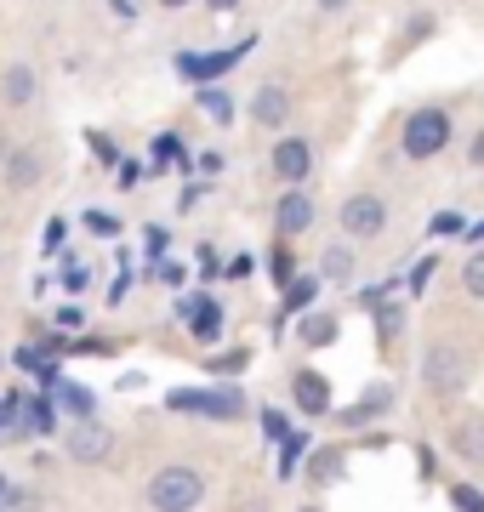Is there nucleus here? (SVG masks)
<instances>
[{"label": "nucleus", "instance_id": "1", "mask_svg": "<svg viewBox=\"0 0 484 512\" xmlns=\"http://www.w3.org/2000/svg\"><path fill=\"white\" fill-rule=\"evenodd\" d=\"M143 501L160 512H188L205 501V473L200 467H188V461H171V467H160V473L149 478V490H143Z\"/></svg>", "mask_w": 484, "mask_h": 512}, {"label": "nucleus", "instance_id": "2", "mask_svg": "<svg viewBox=\"0 0 484 512\" xmlns=\"http://www.w3.org/2000/svg\"><path fill=\"white\" fill-rule=\"evenodd\" d=\"M422 382H428L433 399H456L473 382V359L462 353V342H428V353H422Z\"/></svg>", "mask_w": 484, "mask_h": 512}, {"label": "nucleus", "instance_id": "3", "mask_svg": "<svg viewBox=\"0 0 484 512\" xmlns=\"http://www.w3.org/2000/svg\"><path fill=\"white\" fill-rule=\"evenodd\" d=\"M399 148L410 160H433L450 148V114L445 109H410L405 114V131H399Z\"/></svg>", "mask_w": 484, "mask_h": 512}, {"label": "nucleus", "instance_id": "4", "mask_svg": "<svg viewBox=\"0 0 484 512\" xmlns=\"http://www.w3.org/2000/svg\"><path fill=\"white\" fill-rule=\"evenodd\" d=\"M63 450H69V461H80V467H97V461L114 456V433L97 416H75V427H69Z\"/></svg>", "mask_w": 484, "mask_h": 512}, {"label": "nucleus", "instance_id": "5", "mask_svg": "<svg viewBox=\"0 0 484 512\" xmlns=\"http://www.w3.org/2000/svg\"><path fill=\"white\" fill-rule=\"evenodd\" d=\"M251 52V40L245 46H223V52H177V74H183L188 86H205V80H223L234 74V63Z\"/></svg>", "mask_w": 484, "mask_h": 512}, {"label": "nucleus", "instance_id": "6", "mask_svg": "<svg viewBox=\"0 0 484 512\" xmlns=\"http://www.w3.org/2000/svg\"><path fill=\"white\" fill-rule=\"evenodd\" d=\"M166 404L171 410H200V416H217V421H234L245 410L240 387H217V393H205V387H177Z\"/></svg>", "mask_w": 484, "mask_h": 512}, {"label": "nucleus", "instance_id": "7", "mask_svg": "<svg viewBox=\"0 0 484 512\" xmlns=\"http://www.w3.org/2000/svg\"><path fill=\"white\" fill-rule=\"evenodd\" d=\"M388 228V200L382 194H348L342 200V234L348 239H376Z\"/></svg>", "mask_w": 484, "mask_h": 512}, {"label": "nucleus", "instance_id": "8", "mask_svg": "<svg viewBox=\"0 0 484 512\" xmlns=\"http://www.w3.org/2000/svg\"><path fill=\"white\" fill-rule=\"evenodd\" d=\"M274 228H280V239H297L314 228V194L302 183H285V194L274 200Z\"/></svg>", "mask_w": 484, "mask_h": 512}, {"label": "nucleus", "instance_id": "9", "mask_svg": "<svg viewBox=\"0 0 484 512\" xmlns=\"http://www.w3.org/2000/svg\"><path fill=\"white\" fill-rule=\"evenodd\" d=\"M308 171H314V143L308 137H280L274 143V177L280 183H308Z\"/></svg>", "mask_w": 484, "mask_h": 512}, {"label": "nucleus", "instance_id": "10", "mask_svg": "<svg viewBox=\"0 0 484 512\" xmlns=\"http://www.w3.org/2000/svg\"><path fill=\"white\" fill-rule=\"evenodd\" d=\"M0 171H6V188H12V194H23V188H35V183H40V171H46V154H40V148H6Z\"/></svg>", "mask_w": 484, "mask_h": 512}, {"label": "nucleus", "instance_id": "11", "mask_svg": "<svg viewBox=\"0 0 484 512\" xmlns=\"http://www.w3.org/2000/svg\"><path fill=\"white\" fill-rule=\"evenodd\" d=\"M251 120L268 131H280L285 120H291V92H285L280 80H268V86H257V97H251Z\"/></svg>", "mask_w": 484, "mask_h": 512}, {"label": "nucleus", "instance_id": "12", "mask_svg": "<svg viewBox=\"0 0 484 512\" xmlns=\"http://www.w3.org/2000/svg\"><path fill=\"white\" fill-rule=\"evenodd\" d=\"M291 399H297L302 416H325V410H331V382H325L319 370H297V376H291Z\"/></svg>", "mask_w": 484, "mask_h": 512}, {"label": "nucleus", "instance_id": "13", "mask_svg": "<svg viewBox=\"0 0 484 512\" xmlns=\"http://www.w3.org/2000/svg\"><path fill=\"white\" fill-rule=\"evenodd\" d=\"M35 92H40L35 69H29V63H6V74H0V103H6V109H29Z\"/></svg>", "mask_w": 484, "mask_h": 512}, {"label": "nucleus", "instance_id": "14", "mask_svg": "<svg viewBox=\"0 0 484 512\" xmlns=\"http://www.w3.org/2000/svg\"><path fill=\"white\" fill-rule=\"evenodd\" d=\"M450 450L462 461H484V421L479 416H462V421H450Z\"/></svg>", "mask_w": 484, "mask_h": 512}, {"label": "nucleus", "instance_id": "15", "mask_svg": "<svg viewBox=\"0 0 484 512\" xmlns=\"http://www.w3.org/2000/svg\"><path fill=\"white\" fill-rule=\"evenodd\" d=\"M177 313H183V319H194V336H200V342H217V330H223V313L211 308L205 296H183V302H177Z\"/></svg>", "mask_w": 484, "mask_h": 512}, {"label": "nucleus", "instance_id": "16", "mask_svg": "<svg viewBox=\"0 0 484 512\" xmlns=\"http://www.w3.org/2000/svg\"><path fill=\"white\" fill-rule=\"evenodd\" d=\"M200 109L211 126H234V114H240V103H234V92H223L217 80H205L200 86Z\"/></svg>", "mask_w": 484, "mask_h": 512}, {"label": "nucleus", "instance_id": "17", "mask_svg": "<svg viewBox=\"0 0 484 512\" xmlns=\"http://www.w3.org/2000/svg\"><path fill=\"white\" fill-rule=\"evenodd\" d=\"M336 336H342V319H336V313H308V319H302V348H331Z\"/></svg>", "mask_w": 484, "mask_h": 512}, {"label": "nucleus", "instance_id": "18", "mask_svg": "<svg viewBox=\"0 0 484 512\" xmlns=\"http://www.w3.org/2000/svg\"><path fill=\"white\" fill-rule=\"evenodd\" d=\"M314 296H319V279H291V285H285V308L274 313V330H280L285 319H291V313H302V308H308Z\"/></svg>", "mask_w": 484, "mask_h": 512}, {"label": "nucleus", "instance_id": "19", "mask_svg": "<svg viewBox=\"0 0 484 512\" xmlns=\"http://www.w3.org/2000/svg\"><path fill=\"white\" fill-rule=\"evenodd\" d=\"M388 404H393V387H388V382L365 387V393H359V404H354V410H348V427H359V421H365V416H382Z\"/></svg>", "mask_w": 484, "mask_h": 512}, {"label": "nucleus", "instance_id": "20", "mask_svg": "<svg viewBox=\"0 0 484 512\" xmlns=\"http://www.w3.org/2000/svg\"><path fill=\"white\" fill-rule=\"evenodd\" d=\"M52 399L63 404V410H75V416H97V399H92V393H86V387H75V382H69V376H63V382L52 387Z\"/></svg>", "mask_w": 484, "mask_h": 512}, {"label": "nucleus", "instance_id": "21", "mask_svg": "<svg viewBox=\"0 0 484 512\" xmlns=\"http://www.w3.org/2000/svg\"><path fill=\"white\" fill-rule=\"evenodd\" d=\"M57 427V399H29L23 404V433H52Z\"/></svg>", "mask_w": 484, "mask_h": 512}, {"label": "nucleus", "instance_id": "22", "mask_svg": "<svg viewBox=\"0 0 484 512\" xmlns=\"http://www.w3.org/2000/svg\"><path fill=\"white\" fill-rule=\"evenodd\" d=\"M348 274H354V251H348V245H331V251H325V262H319V279L342 285Z\"/></svg>", "mask_w": 484, "mask_h": 512}, {"label": "nucleus", "instance_id": "23", "mask_svg": "<svg viewBox=\"0 0 484 512\" xmlns=\"http://www.w3.org/2000/svg\"><path fill=\"white\" fill-rule=\"evenodd\" d=\"M308 478H314V484H331V478H342V450H319V456L308 461Z\"/></svg>", "mask_w": 484, "mask_h": 512}, {"label": "nucleus", "instance_id": "24", "mask_svg": "<svg viewBox=\"0 0 484 512\" xmlns=\"http://www.w3.org/2000/svg\"><path fill=\"white\" fill-rule=\"evenodd\" d=\"M462 291L473 296V302H484V251H473L462 262Z\"/></svg>", "mask_w": 484, "mask_h": 512}, {"label": "nucleus", "instance_id": "25", "mask_svg": "<svg viewBox=\"0 0 484 512\" xmlns=\"http://www.w3.org/2000/svg\"><path fill=\"white\" fill-rule=\"evenodd\" d=\"M154 165H177V171H188V154H183V143L177 137H154Z\"/></svg>", "mask_w": 484, "mask_h": 512}, {"label": "nucleus", "instance_id": "26", "mask_svg": "<svg viewBox=\"0 0 484 512\" xmlns=\"http://www.w3.org/2000/svg\"><path fill=\"white\" fill-rule=\"evenodd\" d=\"M257 421H262V439H268V444H280L285 433H291V421H285V410H274V404H262V410H257Z\"/></svg>", "mask_w": 484, "mask_h": 512}, {"label": "nucleus", "instance_id": "27", "mask_svg": "<svg viewBox=\"0 0 484 512\" xmlns=\"http://www.w3.org/2000/svg\"><path fill=\"white\" fill-rule=\"evenodd\" d=\"M302 450H308V444H302V433H297V427H291V433H285V439H280V478H291V467H297V461H302Z\"/></svg>", "mask_w": 484, "mask_h": 512}, {"label": "nucleus", "instance_id": "28", "mask_svg": "<svg viewBox=\"0 0 484 512\" xmlns=\"http://www.w3.org/2000/svg\"><path fill=\"white\" fill-rule=\"evenodd\" d=\"M268 274H274V285H291V279H297V262H291V251H285V245H274V256H268Z\"/></svg>", "mask_w": 484, "mask_h": 512}, {"label": "nucleus", "instance_id": "29", "mask_svg": "<svg viewBox=\"0 0 484 512\" xmlns=\"http://www.w3.org/2000/svg\"><path fill=\"white\" fill-rule=\"evenodd\" d=\"M86 143H92L97 165H120V148H114V137H109V131H92V137H86Z\"/></svg>", "mask_w": 484, "mask_h": 512}, {"label": "nucleus", "instance_id": "30", "mask_svg": "<svg viewBox=\"0 0 484 512\" xmlns=\"http://www.w3.org/2000/svg\"><path fill=\"white\" fill-rule=\"evenodd\" d=\"M399 325H405V313L382 302V308H376V330H382V342H393V336H399Z\"/></svg>", "mask_w": 484, "mask_h": 512}, {"label": "nucleus", "instance_id": "31", "mask_svg": "<svg viewBox=\"0 0 484 512\" xmlns=\"http://www.w3.org/2000/svg\"><path fill=\"white\" fill-rule=\"evenodd\" d=\"M428 35H433V18L428 12H416V18L405 23V46H416V40H428Z\"/></svg>", "mask_w": 484, "mask_h": 512}, {"label": "nucleus", "instance_id": "32", "mask_svg": "<svg viewBox=\"0 0 484 512\" xmlns=\"http://www.w3.org/2000/svg\"><path fill=\"white\" fill-rule=\"evenodd\" d=\"M428 279H433V256H428V262H416V268H410L405 291H410V296H422V285H428Z\"/></svg>", "mask_w": 484, "mask_h": 512}, {"label": "nucleus", "instance_id": "33", "mask_svg": "<svg viewBox=\"0 0 484 512\" xmlns=\"http://www.w3.org/2000/svg\"><path fill=\"white\" fill-rule=\"evenodd\" d=\"M450 507H484V490H473V484H456V490H450Z\"/></svg>", "mask_w": 484, "mask_h": 512}, {"label": "nucleus", "instance_id": "34", "mask_svg": "<svg viewBox=\"0 0 484 512\" xmlns=\"http://www.w3.org/2000/svg\"><path fill=\"white\" fill-rule=\"evenodd\" d=\"M388 291H393V285H371V291H359L354 302H359V308H365V313H376V308H382V302H388Z\"/></svg>", "mask_w": 484, "mask_h": 512}, {"label": "nucleus", "instance_id": "35", "mask_svg": "<svg viewBox=\"0 0 484 512\" xmlns=\"http://www.w3.org/2000/svg\"><path fill=\"white\" fill-rule=\"evenodd\" d=\"M211 370H217V376H240V370H245V353H240V348L223 353V359H211Z\"/></svg>", "mask_w": 484, "mask_h": 512}, {"label": "nucleus", "instance_id": "36", "mask_svg": "<svg viewBox=\"0 0 484 512\" xmlns=\"http://www.w3.org/2000/svg\"><path fill=\"white\" fill-rule=\"evenodd\" d=\"M86 228H92V234H103V239H114V234H120V222H114V217H103V211H86Z\"/></svg>", "mask_w": 484, "mask_h": 512}, {"label": "nucleus", "instance_id": "37", "mask_svg": "<svg viewBox=\"0 0 484 512\" xmlns=\"http://www.w3.org/2000/svg\"><path fill=\"white\" fill-rule=\"evenodd\" d=\"M200 200H205V183H188L183 194H177V211H194Z\"/></svg>", "mask_w": 484, "mask_h": 512}, {"label": "nucleus", "instance_id": "38", "mask_svg": "<svg viewBox=\"0 0 484 512\" xmlns=\"http://www.w3.org/2000/svg\"><path fill=\"white\" fill-rule=\"evenodd\" d=\"M18 501H23V490H18L6 473H0V507H18Z\"/></svg>", "mask_w": 484, "mask_h": 512}, {"label": "nucleus", "instance_id": "39", "mask_svg": "<svg viewBox=\"0 0 484 512\" xmlns=\"http://www.w3.org/2000/svg\"><path fill=\"white\" fill-rule=\"evenodd\" d=\"M456 228H462V217H456V211H445V217H433V234H456Z\"/></svg>", "mask_w": 484, "mask_h": 512}, {"label": "nucleus", "instance_id": "40", "mask_svg": "<svg viewBox=\"0 0 484 512\" xmlns=\"http://www.w3.org/2000/svg\"><path fill=\"white\" fill-rule=\"evenodd\" d=\"M40 239H46V251H57V245H63V222H46V234H40Z\"/></svg>", "mask_w": 484, "mask_h": 512}, {"label": "nucleus", "instance_id": "41", "mask_svg": "<svg viewBox=\"0 0 484 512\" xmlns=\"http://www.w3.org/2000/svg\"><path fill=\"white\" fill-rule=\"evenodd\" d=\"M200 171H205V177H211V171H223V154H217V148H205V154H200Z\"/></svg>", "mask_w": 484, "mask_h": 512}, {"label": "nucleus", "instance_id": "42", "mask_svg": "<svg viewBox=\"0 0 484 512\" xmlns=\"http://www.w3.org/2000/svg\"><path fill=\"white\" fill-rule=\"evenodd\" d=\"M467 160H473V165H484V131L473 137V154H467Z\"/></svg>", "mask_w": 484, "mask_h": 512}, {"label": "nucleus", "instance_id": "43", "mask_svg": "<svg viewBox=\"0 0 484 512\" xmlns=\"http://www.w3.org/2000/svg\"><path fill=\"white\" fill-rule=\"evenodd\" d=\"M114 12H120V18H137V6H131V0H109Z\"/></svg>", "mask_w": 484, "mask_h": 512}, {"label": "nucleus", "instance_id": "44", "mask_svg": "<svg viewBox=\"0 0 484 512\" xmlns=\"http://www.w3.org/2000/svg\"><path fill=\"white\" fill-rule=\"evenodd\" d=\"M342 6H348V0H319V12H325V18H331V12H342Z\"/></svg>", "mask_w": 484, "mask_h": 512}, {"label": "nucleus", "instance_id": "45", "mask_svg": "<svg viewBox=\"0 0 484 512\" xmlns=\"http://www.w3.org/2000/svg\"><path fill=\"white\" fill-rule=\"evenodd\" d=\"M205 6H211V12H234V6H240V0H205Z\"/></svg>", "mask_w": 484, "mask_h": 512}, {"label": "nucleus", "instance_id": "46", "mask_svg": "<svg viewBox=\"0 0 484 512\" xmlns=\"http://www.w3.org/2000/svg\"><path fill=\"white\" fill-rule=\"evenodd\" d=\"M154 6H166V12H183L188 0H154Z\"/></svg>", "mask_w": 484, "mask_h": 512}, {"label": "nucleus", "instance_id": "47", "mask_svg": "<svg viewBox=\"0 0 484 512\" xmlns=\"http://www.w3.org/2000/svg\"><path fill=\"white\" fill-rule=\"evenodd\" d=\"M0 160H6V143H0Z\"/></svg>", "mask_w": 484, "mask_h": 512}]
</instances>
